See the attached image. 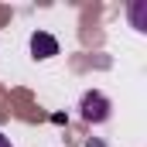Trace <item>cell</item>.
I'll list each match as a JSON object with an SVG mask.
<instances>
[{
	"label": "cell",
	"mask_w": 147,
	"mask_h": 147,
	"mask_svg": "<svg viewBox=\"0 0 147 147\" xmlns=\"http://www.w3.org/2000/svg\"><path fill=\"white\" fill-rule=\"evenodd\" d=\"M110 99L103 96V92H82V99H79V113H82V120L86 123H106L110 120Z\"/></svg>",
	"instance_id": "obj_1"
},
{
	"label": "cell",
	"mask_w": 147,
	"mask_h": 147,
	"mask_svg": "<svg viewBox=\"0 0 147 147\" xmlns=\"http://www.w3.org/2000/svg\"><path fill=\"white\" fill-rule=\"evenodd\" d=\"M31 55L41 58V62L51 58V55H58V41L48 34V31H34V34H31Z\"/></svg>",
	"instance_id": "obj_2"
},
{
	"label": "cell",
	"mask_w": 147,
	"mask_h": 147,
	"mask_svg": "<svg viewBox=\"0 0 147 147\" xmlns=\"http://www.w3.org/2000/svg\"><path fill=\"white\" fill-rule=\"evenodd\" d=\"M144 10H147V3H144V0H137V3H130V21H134V28H137V31H147Z\"/></svg>",
	"instance_id": "obj_3"
},
{
	"label": "cell",
	"mask_w": 147,
	"mask_h": 147,
	"mask_svg": "<svg viewBox=\"0 0 147 147\" xmlns=\"http://www.w3.org/2000/svg\"><path fill=\"white\" fill-rule=\"evenodd\" d=\"M0 147H14V144H10V137H3V134H0Z\"/></svg>",
	"instance_id": "obj_4"
}]
</instances>
